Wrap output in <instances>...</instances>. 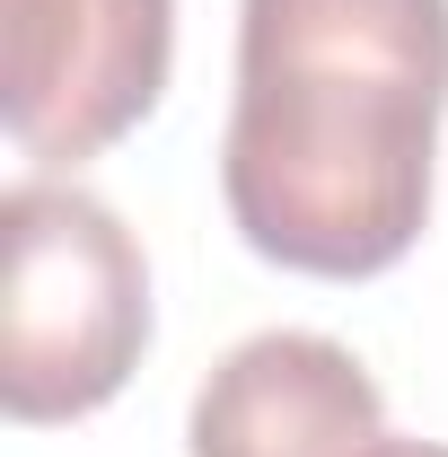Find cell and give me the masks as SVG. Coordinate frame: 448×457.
I'll use <instances>...</instances> for the list:
<instances>
[{
    "instance_id": "obj_4",
    "label": "cell",
    "mask_w": 448,
    "mask_h": 457,
    "mask_svg": "<svg viewBox=\"0 0 448 457\" xmlns=\"http://www.w3.org/2000/svg\"><path fill=\"white\" fill-rule=\"evenodd\" d=\"M387 440L378 378L335 335H246L203 378L185 449L194 457H369Z\"/></svg>"
},
{
    "instance_id": "obj_1",
    "label": "cell",
    "mask_w": 448,
    "mask_h": 457,
    "mask_svg": "<svg viewBox=\"0 0 448 457\" xmlns=\"http://www.w3.org/2000/svg\"><path fill=\"white\" fill-rule=\"evenodd\" d=\"M448 0H237L220 194L237 237L317 282H369L431 220Z\"/></svg>"
},
{
    "instance_id": "obj_3",
    "label": "cell",
    "mask_w": 448,
    "mask_h": 457,
    "mask_svg": "<svg viewBox=\"0 0 448 457\" xmlns=\"http://www.w3.org/2000/svg\"><path fill=\"white\" fill-rule=\"evenodd\" d=\"M0 123L18 159L79 168L159 106L176 0H0Z\"/></svg>"
},
{
    "instance_id": "obj_5",
    "label": "cell",
    "mask_w": 448,
    "mask_h": 457,
    "mask_svg": "<svg viewBox=\"0 0 448 457\" xmlns=\"http://www.w3.org/2000/svg\"><path fill=\"white\" fill-rule=\"evenodd\" d=\"M369 457H448V449H440V440H378Z\"/></svg>"
},
{
    "instance_id": "obj_2",
    "label": "cell",
    "mask_w": 448,
    "mask_h": 457,
    "mask_svg": "<svg viewBox=\"0 0 448 457\" xmlns=\"http://www.w3.org/2000/svg\"><path fill=\"white\" fill-rule=\"evenodd\" d=\"M0 404L9 422H79L123 396L150 343L141 237L97 194L27 176L0 194Z\"/></svg>"
}]
</instances>
